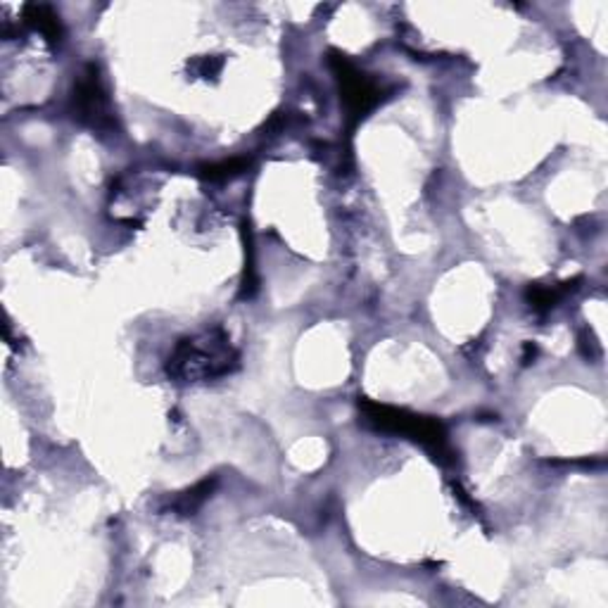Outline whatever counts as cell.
Segmentation results:
<instances>
[{
    "instance_id": "cell-2",
    "label": "cell",
    "mask_w": 608,
    "mask_h": 608,
    "mask_svg": "<svg viewBox=\"0 0 608 608\" xmlns=\"http://www.w3.org/2000/svg\"><path fill=\"white\" fill-rule=\"evenodd\" d=\"M359 409L364 414L366 426H371L373 430L409 437L411 442H416L423 449H428L430 456L437 459L440 463L454 462L452 459L454 454H452L447 442V430L435 418L418 416V414H411V411L388 407V404L380 402H371V399H361Z\"/></svg>"
},
{
    "instance_id": "cell-9",
    "label": "cell",
    "mask_w": 608,
    "mask_h": 608,
    "mask_svg": "<svg viewBox=\"0 0 608 608\" xmlns=\"http://www.w3.org/2000/svg\"><path fill=\"white\" fill-rule=\"evenodd\" d=\"M221 70H224V58H219V55H207V58H200L192 62V71L202 79L219 77Z\"/></svg>"
},
{
    "instance_id": "cell-3",
    "label": "cell",
    "mask_w": 608,
    "mask_h": 608,
    "mask_svg": "<svg viewBox=\"0 0 608 608\" xmlns=\"http://www.w3.org/2000/svg\"><path fill=\"white\" fill-rule=\"evenodd\" d=\"M71 115L79 124L100 131V134H109L117 128L112 105H109L96 64H89L77 77L74 93H71Z\"/></svg>"
},
{
    "instance_id": "cell-4",
    "label": "cell",
    "mask_w": 608,
    "mask_h": 608,
    "mask_svg": "<svg viewBox=\"0 0 608 608\" xmlns=\"http://www.w3.org/2000/svg\"><path fill=\"white\" fill-rule=\"evenodd\" d=\"M331 67H333L335 77H338L347 115H350L354 124L361 122L383 100V90L371 77H366L364 71H359L345 55L331 52Z\"/></svg>"
},
{
    "instance_id": "cell-5",
    "label": "cell",
    "mask_w": 608,
    "mask_h": 608,
    "mask_svg": "<svg viewBox=\"0 0 608 608\" xmlns=\"http://www.w3.org/2000/svg\"><path fill=\"white\" fill-rule=\"evenodd\" d=\"M24 22L32 29H36L48 43H60V39H62V24H60V17L51 5H26Z\"/></svg>"
},
{
    "instance_id": "cell-8",
    "label": "cell",
    "mask_w": 608,
    "mask_h": 608,
    "mask_svg": "<svg viewBox=\"0 0 608 608\" xmlns=\"http://www.w3.org/2000/svg\"><path fill=\"white\" fill-rule=\"evenodd\" d=\"M248 167H250V160H248V157H233V160L214 162V164L200 167V176L207 181H226L238 176V173H243Z\"/></svg>"
},
{
    "instance_id": "cell-6",
    "label": "cell",
    "mask_w": 608,
    "mask_h": 608,
    "mask_svg": "<svg viewBox=\"0 0 608 608\" xmlns=\"http://www.w3.org/2000/svg\"><path fill=\"white\" fill-rule=\"evenodd\" d=\"M575 283L577 281H564L558 283V285H530V288L525 290V300L535 312L547 314L549 309H554L558 302L564 300L570 290H575Z\"/></svg>"
},
{
    "instance_id": "cell-7",
    "label": "cell",
    "mask_w": 608,
    "mask_h": 608,
    "mask_svg": "<svg viewBox=\"0 0 608 608\" xmlns=\"http://www.w3.org/2000/svg\"><path fill=\"white\" fill-rule=\"evenodd\" d=\"M214 485H217V478H205V481H200L195 487H191V490H186L183 494H179V497L172 501L169 509L179 513V516H191L192 511H198L200 506L205 504L207 497H210L211 490H214Z\"/></svg>"
},
{
    "instance_id": "cell-1",
    "label": "cell",
    "mask_w": 608,
    "mask_h": 608,
    "mask_svg": "<svg viewBox=\"0 0 608 608\" xmlns=\"http://www.w3.org/2000/svg\"><path fill=\"white\" fill-rule=\"evenodd\" d=\"M238 352L224 328H210L181 340L167 361V376L176 383H202L238 369Z\"/></svg>"
}]
</instances>
